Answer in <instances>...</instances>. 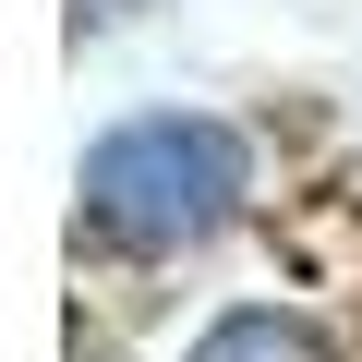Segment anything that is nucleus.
<instances>
[{"mask_svg":"<svg viewBox=\"0 0 362 362\" xmlns=\"http://www.w3.org/2000/svg\"><path fill=\"white\" fill-rule=\"evenodd\" d=\"M181 362H326V326L290 314V302H230Z\"/></svg>","mask_w":362,"mask_h":362,"instance_id":"f03ea898","label":"nucleus"},{"mask_svg":"<svg viewBox=\"0 0 362 362\" xmlns=\"http://www.w3.org/2000/svg\"><path fill=\"white\" fill-rule=\"evenodd\" d=\"M242 194H254V133L218 121V109H133L73 169L85 230L121 242V254H194L242 218Z\"/></svg>","mask_w":362,"mask_h":362,"instance_id":"f257e3e1","label":"nucleus"}]
</instances>
